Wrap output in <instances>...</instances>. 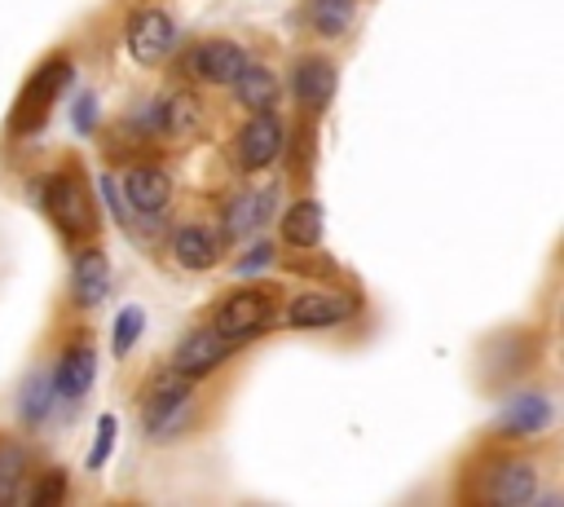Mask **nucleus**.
Returning <instances> with one entry per match:
<instances>
[{
	"mask_svg": "<svg viewBox=\"0 0 564 507\" xmlns=\"http://www.w3.org/2000/svg\"><path fill=\"white\" fill-rule=\"evenodd\" d=\"M189 419V379L185 375H163L150 384L145 401H141V423L150 432V441H172Z\"/></svg>",
	"mask_w": 564,
	"mask_h": 507,
	"instance_id": "3",
	"label": "nucleus"
},
{
	"mask_svg": "<svg viewBox=\"0 0 564 507\" xmlns=\"http://www.w3.org/2000/svg\"><path fill=\"white\" fill-rule=\"evenodd\" d=\"M123 44H128L132 62L159 66V62L172 53V44H176V26H172V18H167L163 9H137V13L128 18Z\"/></svg>",
	"mask_w": 564,
	"mask_h": 507,
	"instance_id": "6",
	"label": "nucleus"
},
{
	"mask_svg": "<svg viewBox=\"0 0 564 507\" xmlns=\"http://www.w3.org/2000/svg\"><path fill=\"white\" fill-rule=\"evenodd\" d=\"M70 287H75V300L84 309L101 304L110 295V260L101 251H79L75 256V269H70Z\"/></svg>",
	"mask_w": 564,
	"mask_h": 507,
	"instance_id": "17",
	"label": "nucleus"
},
{
	"mask_svg": "<svg viewBox=\"0 0 564 507\" xmlns=\"http://www.w3.org/2000/svg\"><path fill=\"white\" fill-rule=\"evenodd\" d=\"M282 154V123L273 110H256V119H247L234 137V163L242 172H260Z\"/></svg>",
	"mask_w": 564,
	"mask_h": 507,
	"instance_id": "7",
	"label": "nucleus"
},
{
	"mask_svg": "<svg viewBox=\"0 0 564 507\" xmlns=\"http://www.w3.org/2000/svg\"><path fill=\"white\" fill-rule=\"evenodd\" d=\"M335 84H339V71L326 57H300L291 71V93L304 110H326L335 97Z\"/></svg>",
	"mask_w": 564,
	"mask_h": 507,
	"instance_id": "15",
	"label": "nucleus"
},
{
	"mask_svg": "<svg viewBox=\"0 0 564 507\" xmlns=\"http://www.w3.org/2000/svg\"><path fill=\"white\" fill-rule=\"evenodd\" d=\"M485 498L502 507H524L538 498V467L529 459H498L485 472Z\"/></svg>",
	"mask_w": 564,
	"mask_h": 507,
	"instance_id": "10",
	"label": "nucleus"
},
{
	"mask_svg": "<svg viewBox=\"0 0 564 507\" xmlns=\"http://www.w3.org/2000/svg\"><path fill=\"white\" fill-rule=\"evenodd\" d=\"M97 190H101V198L115 207V220H123V194H119V185H115V176H97Z\"/></svg>",
	"mask_w": 564,
	"mask_h": 507,
	"instance_id": "29",
	"label": "nucleus"
},
{
	"mask_svg": "<svg viewBox=\"0 0 564 507\" xmlns=\"http://www.w3.org/2000/svg\"><path fill=\"white\" fill-rule=\"evenodd\" d=\"M44 212L48 220L70 234V238H84L97 229V212H93V194L84 190V176L70 168V172H57L44 181Z\"/></svg>",
	"mask_w": 564,
	"mask_h": 507,
	"instance_id": "2",
	"label": "nucleus"
},
{
	"mask_svg": "<svg viewBox=\"0 0 564 507\" xmlns=\"http://www.w3.org/2000/svg\"><path fill=\"white\" fill-rule=\"evenodd\" d=\"M70 79H75V66H70L66 57H48V62L26 79V88H22L18 101H13V132H35V128H44L53 101L66 93Z\"/></svg>",
	"mask_w": 564,
	"mask_h": 507,
	"instance_id": "1",
	"label": "nucleus"
},
{
	"mask_svg": "<svg viewBox=\"0 0 564 507\" xmlns=\"http://www.w3.org/2000/svg\"><path fill=\"white\" fill-rule=\"evenodd\" d=\"M234 88V97L247 106V110H273V101H278V75L273 71H264V66H256V62H247L242 66V75L229 84Z\"/></svg>",
	"mask_w": 564,
	"mask_h": 507,
	"instance_id": "21",
	"label": "nucleus"
},
{
	"mask_svg": "<svg viewBox=\"0 0 564 507\" xmlns=\"http://www.w3.org/2000/svg\"><path fill=\"white\" fill-rule=\"evenodd\" d=\"M269 265H273V242H251V247L242 251V260L234 265V273L247 278V273H260V269H269Z\"/></svg>",
	"mask_w": 564,
	"mask_h": 507,
	"instance_id": "27",
	"label": "nucleus"
},
{
	"mask_svg": "<svg viewBox=\"0 0 564 507\" xmlns=\"http://www.w3.org/2000/svg\"><path fill=\"white\" fill-rule=\"evenodd\" d=\"M110 331H115V335H110L115 357H128L132 344H137L141 331H145V309H141V304H123V309L115 313V326H110Z\"/></svg>",
	"mask_w": 564,
	"mask_h": 507,
	"instance_id": "24",
	"label": "nucleus"
},
{
	"mask_svg": "<svg viewBox=\"0 0 564 507\" xmlns=\"http://www.w3.org/2000/svg\"><path fill=\"white\" fill-rule=\"evenodd\" d=\"M66 472H57V467H48L40 481H35V489H31V503L35 507H53V503H62L66 498Z\"/></svg>",
	"mask_w": 564,
	"mask_h": 507,
	"instance_id": "26",
	"label": "nucleus"
},
{
	"mask_svg": "<svg viewBox=\"0 0 564 507\" xmlns=\"http://www.w3.org/2000/svg\"><path fill=\"white\" fill-rule=\"evenodd\" d=\"M115 436H119V419H115V414H101V419H97V432H93V450H88V459H84L88 472H101V467H106V459L115 454Z\"/></svg>",
	"mask_w": 564,
	"mask_h": 507,
	"instance_id": "25",
	"label": "nucleus"
},
{
	"mask_svg": "<svg viewBox=\"0 0 564 507\" xmlns=\"http://www.w3.org/2000/svg\"><path fill=\"white\" fill-rule=\"evenodd\" d=\"M172 256H176L185 269H212V265L220 260V242H216V234L203 229V225H181V229L172 234Z\"/></svg>",
	"mask_w": 564,
	"mask_h": 507,
	"instance_id": "20",
	"label": "nucleus"
},
{
	"mask_svg": "<svg viewBox=\"0 0 564 507\" xmlns=\"http://www.w3.org/2000/svg\"><path fill=\"white\" fill-rule=\"evenodd\" d=\"M357 313V300L348 291H300L291 295L282 322L295 326V331H326V326H339Z\"/></svg>",
	"mask_w": 564,
	"mask_h": 507,
	"instance_id": "5",
	"label": "nucleus"
},
{
	"mask_svg": "<svg viewBox=\"0 0 564 507\" xmlns=\"http://www.w3.org/2000/svg\"><path fill=\"white\" fill-rule=\"evenodd\" d=\"M247 48L234 44V40H203L194 53H189V75L198 84H234L247 66Z\"/></svg>",
	"mask_w": 564,
	"mask_h": 507,
	"instance_id": "11",
	"label": "nucleus"
},
{
	"mask_svg": "<svg viewBox=\"0 0 564 507\" xmlns=\"http://www.w3.org/2000/svg\"><path fill=\"white\" fill-rule=\"evenodd\" d=\"M119 194H123V203H128L137 216H159V212L172 203V176H167L163 168H154V163H141V168H132V172L123 176Z\"/></svg>",
	"mask_w": 564,
	"mask_h": 507,
	"instance_id": "14",
	"label": "nucleus"
},
{
	"mask_svg": "<svg viewBox=\"0 0 564 507\" xmlns=\"http://www.w3.org/2000/svg\"><path fill=\"white\" fill-rule=\"evenodd\" d=\"M97 379V348L88 339H75L62 348L57 366H53V388H57V401H79Z\"/></svg>",
	"mask_w": 564,
	"mask_h": 507,
	"instance_id": "13",
	"label": "nucleus"
},
{
	"mask_svg": "<svg viewBox=\"0 0 564 507\" xmlns=\"http://www.w3.org/2000/svg\"><path fill=\"white\" fill-rule=\"evenodd\" d=\"M26 450L18 441H0V503H13L26 481Z\"/></svg>",
	"mask_w": 564,
	"mask_h": 507,
	"instance_id": "23",
	"label": "nucleus"
},
{
	"mask_svg": "<svg viewBox=\"0 0 564 507\" xmlns=\"http://www.w3.org/2000/svg\"><path fill=\"white\" fill-rule=\"evenodd\" d=\"M229 353H234V344H229L216 326H198V331H189V335L176 344L172 370L185 375V379H203V375H212Z\"/></svg>",
	"mask_w": 564,
	"mask_h": 507,
	"instance_id": "8",
	"label": "nucleus"
},
{
	"mask_svg": "<svg viewBox=\"0 0 564 507\" xmlns=\"http://www.w3.org/2000/svg\"><path fill=\"white\" fill-rule=\"evenodd\" d=\"M326 234V212L317 198H295L286 212H282V238L291 247H317Z\"/></svg>",
	"mask_w": 564,
	"mask_h": 507,
	"instance_id": "18",
	"label": "nucleus"
},
{
	"mask_svg": "<svg viewBox=\"0 0 564 507\" xmlns=\"http://www.w3.org/2000/svg\"><path fill=\"white\" fill-rule=\"evenodd\" d=\"M70 119H75V132L88 137V132L97 128V97H93V93H79L75 106H70Z\"/></svg>",
	"mask_w": 564,
	"mask_h": 507,
	"instance_id": "28",
	"label": "nucleus"
},
{
	"mask_svg": "<svg viewBox=\"0 0 564 507\" xmlns=\"http://www.w3.org/2000/svg\"><path fill=\"white\" fill-rule=\"evenodd\" d=\"M53 401H57V388H53V370H31L18 388V419L26 428H40L48 423L53 414Z\"/></svg>",
	"mask_w": 564,
	"mask_h": 507,
	"instance_id": "19",
	"label": "nucleus"
},
{
	"mask_svg": "<svg viewBox=\"0 0 564 507\" xmlns=\"http://www.w3.org/2000/svg\"><path fill=\"white\" fill-rule=\"evenodd\" d=\"M551 419H555L551 397H542V392H520V397L502 401V410H498L494 428H498V436L516 441V436H538V432H546V428H551Z\"/></svg>",
	"mask_w": 564,
	"mask_h": 507,
	"instance_id": "12",
	"label": "nucleus"
},
{
	"mask_svg": "<svg viewBox=\"0 0 564 507\" xmlns=\"http://www.w3.org/2000/svg\"><path fill=\"white\" fill-rule=\"evenodd\" d=\"M273 212H278V190L273 185H251V190H242L225 203V234L238 238V242L256 238L273 220Z\"/></svg>",
	"mask_w": 564,
	"mask_h": 507,
	"instance_id": "9",
	"label": "nucleus"
},
{
	"mask_svg": "<svg viewBox=\"0 0 564 507\" xmlns=\"http://www.w3.org/2000/svg\"><path fill=\"white\" fill-rule=\"evenodd\" d=\"M273 322V304H269V291H260V287H247V291H234L225 304H220V313H216V331L229 339V344H242V339H256V335H264V326Z\"/></svg>",
	"mask_w": 564,
	"mask_h": 507,
	"instance_id": "4",
	"label": "nucleus"
},
{
	"mask_svg": "<svg viewBox=\"0 0 564 507\" xmlns=\"http://www.w3.org/2000/svg\"><path fill=\"white\" fill-rule=\"evenodd\" d=\"M357 22V0H308V26L326 40L344 35Z\"/></svg>",
	"mask_w": 564,
	"mask_h": 507,
	"instance_id": "22",
	"label": "nucleus"
},
{
	"mask_svg": "<svg viewBox=\"0 0 564 507\" xmlns=\"http://www.w3.org/2000/svg\"><path fill=\"white\" fill-rule=\"evenodd\" d=\"M150 119H154V128H159V132H167V137L185 141V137H194V132H198V123H203V106H198L189 93H167V97L150 110Z\"/></svg>",
	"mask_w": 564,
	"mask_h": 507,
	"instance_id": "16",
	"label": "nucleus"
}]
</instances>
